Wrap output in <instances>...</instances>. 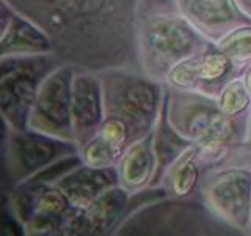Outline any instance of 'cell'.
Listing matches in <instances>:
<instances>
[{
  "mask_svg": "<svg viewBox=\"0 0 251 236\" xmlns=\"http://www.w3.org/2000/svg\"><path fill=\"white\" fill-rule=\"evenodd\" d=\"M49 35L68 65L102 71L138 69L137 21L141 0H3Z\"/></svg>",
  "mask_w": 251,
  "mask_h": 236,
  "instance_id": "obj_1",
  "label": "cell"
},
{
  "mask_svg": "<svg viewBox=\"0 0 251 236\" xmlns=\"http://www.w3.org/2000/svg\"><path fill=\"white\" fill-rule=\"evenodd\" d=\"M105 118L98 134L126 149L151 132L167 99V84L130 68L98 71Z\"/></svg>",
  "mask_w": 251,
  "mask_h": 236,
  "instance_id": "obj_2",
  "label": "cell"
},
{
  "mask_svg": "<svg viewBox=\"0 0 251 236\" xmlns=\"http://www.w3.org/2000/svg\"><path fill=\"white\" fill-rule=\"evenodd\" d=\"M165 107L173 128L200 147L204 167L225 162L232 149L245 142L247 117L226 115L214 96L167 85Z\"/></svg>",
  "mask_w": 251,
  "mask_h": 236,
  "instance_id": "obj_3",
  "label": "cell"
},
{
  "mask_svg": "<svg viewBox=\"0 0 251 236\" xmlns=\"http://www.w3.org/2000/svg\"><path fill=\"white\" fill-rule=\"evenodd\" d=\"M212 46L177 10L138 14V69L157 81L165 82L173 68Z\"/></svg>",
  "mask_w": 251,
  "mask_h": 236,
  "instance_id": "obj_4",
  "label": "cell"
},
{
  "mask_svg": "<svg viewBox=\"0 0 251 236\" xmlns=\"http://www.w3.org/2000/svg\"><path fill=\"white\" fill-rule=\"evenodd\" d=\"M200 197L218 219L245 235L251 224V147L240 144L225 162L204 167Z\"/></svg>",
  "mask_w": 251,
  "mask_h": 236,
  "instance_id": "obj_5",
  "label": "cell"
},
{
  "mask_svg": "<svg viewBox=\"0 0 251 236\" xmlns=\"http://www.w3.org/2000/svg\"><path fill=\"white\" fill-rule=\"evenodd\" d=\"M116 235H206L229 236L242 235L218 219L201 197L195 199H162L135 211L120 227Z\"/></svg>",
  "mask_w": 251,
  "mask_h": 236,
  "instance_id": "obj_6",
  "label": "cell"
},
{
  "mask_svg": "<svg viewBox=\"0 0 251 236\" xmlns=\"http://www.w3.org/2000/svg\"><path fill=\"white\" fill-rule=\"evenodd\" d=\"M63 61L55 54L0 59V114L11 129H27L39 87Z\"/></svg>",
  "mask_w": 251,
  "mask_h": 236,
  "instance_id": "obj_7",
  "label": "cell"
},
{
  "mask_svg": "<svg viewBox=\"0 0 251 236\" xmlns=\"http://www.w3.org/2000/svg\"><path fill=\"white\" fill-rule=\"evenodd\" d=\"M75 154H80L75 142L47 136L30 128L11 129L3 124V192Z\"/></svg>",
  "mask_w": 251,
  "mask_h": 236,
  "instance_id": "obj_8",
  "label": "cell"
},
{
  "mask_svg": "<svg viewBox=\"0 0 251 236\" xmlns=\"http://www.w3.org/2000/svg\"><path fill=\"white\" fill-rule=\"evenodd\" d=\"M75 68L63 63L46 77L31 107L30 129L75 142L73 126V77Z\"/></svg>",
  "mask_w": 251,
  "mask_h": 236,
  "instance_id": "obj_9",
  "label": "cell"
},
{
  "mask_svg": "<svg viewBox=\"0 0 251 236\" xmlns=\"http://www.w3.org/2000/svg\"><path fill=\"white\" fill-rule=\"evenodd\" d=\"M243 68L220 52L215 44L209 51L179 63L168 74L167 84L173 88L188 90L218 98V94L232 79L243 74Z\"/></svg>",
  "mask_w": 251,
  "mask_h": 236,
  "instance_id": "obj_10",
  "label": "cell"
},
{
  "mask_svg": "<svg viewBox=\"0 0 251 236\" xmlns=\"http://www.w3.org/2000/svg\"><path fill=\"white\" fill-rule=\"evenodd\" d=\"M130 216V194L120 184L100 194L68 220L63 235H116Z\"/></svg>",
  "mask_w": 251,
  "mask_h": 236,
  "instance_id": "obj_11",
  "label": "cell"
},
{
  "mask_svg": "<svg viewBox=\"0 0 251 236\" xmlns=\"http://www.w3.org/2000/svg\"><path fill=\"white\" fill-rule=\"evenodd\" d=\"M105 118L104 91L98 71L75 68L73 77V126L78 148L96 136Z\"/></svg>",
  "mask_w": 251,
  "mask_h": 236,
  "instance_id": "obj_12",
  "label": "cell"
},
{
  "mask_svg": "<svg viewBox=\"0 0 251 236\" xmlns=\"http://www.w3.org/2000/svg\"><path fill=\"white\" fill-rule=\"evenodd\" d=\"M177 11L210 43L217 44L231 30L251 19L235 3V0H176Z\"/></svg>",
  "mask_w": 251,
  "mask_h": 236,
  "instance_id": "obj_13",
  "label": "cell"
},
{
  "mask_svg": "<svg viewBox=\"0 0 251 236\" xmlns=\"http://www.w3.org/2000/svg\"><path fill=\"white\" fill-rule=\"evenodd\" d=\"M0 59L53 54L49 35L3 0H0Z\"/></svg>",
  "mask_w": 251,
  "mask_h": 236,
  "instance_id": "obj_14",
  "label": "cell"
},
{
  "mask_svg": "<svg viewBox=\"0 0 251 236\" xmlns=\"http://www.w3.org/2000/svg\"><path fill=\"white\" fill-rule=\"evenodd\" d=\"M52 184L66 195V199L75 209L80 211L110 187L120 184V177H118L116 167L99 169L82 162L66 172L57 181H53Z\"/></svg>",
  "mask_w": 251,
  "mask_h": 236,
  "instance_id": "obj_15",
  "label": "cell"
},
{
  "mask_svg": "<svg viewBox=\"0 0 251 236\" xmlns=\"http://www.w3.org/2000/svg\"><path fill=\"white\" fill-rule=\"evenodd\" d=\"M116 169L118 177H120V186L129 194H137L152 186L157 172L154 129L126 148Z\"/></svg>",
  "mask_w": 251,
  "mask_h": 236,
  "instance_id": "obj_16",
  "label": "cell"
},
{
  "mask_svg": "<svg viewBox=\"0 0 251 236\" xmlns=\"http://www.w3.org/2000/svg\"><path fill=\"white\" fill-rule=\"evenodd\" d=\"M202 173L201 149L196 145H190L165 170L159 186L165 189L170 199H195L200 197Z\"/></svg>",
  "mask_w": 251,
  "mask_h": 236,
  "instance_id": "obj_17",
  "label": "cell"
},
{
  "mask_svg": "<svg viewBox=\"0 0 251 236\" xmlns=\"http://www.w3.org/2000/svg\"><path fill=\"white\" fill-rule=\"evenodd\" d=\"M165 102H167V99H165ZM190 145H192L190 142L180 136L168 121L167 107L163 104L160 118L154 128V151L157 157V172H155V178L152 181V186L160 184V179L163 177L165 170H167Z\"/></svg>",
  "mask_w": 251,
  "mask_h": 236,
  "instance_id": "obj_18",
  "label": "cell"
},
{
  "mask_svg": "<svg viewBox=\"0 0 251 236\" xmlns=\"http://www.w3.org/2000/svg\"><path fill=\"white\" fill-rule=\"evenodd\" d=\"M126 149L115 145L100 134H96L88 144L80 148V157L83 164L91 165V167H116L121 161Z\"/></svg>",
  "mask_w": 251,
  "mask_h": 236,
  "instance_id": "obj_19",
  "label": "cell"
},
{
  "mask_svg": "<svg viewBox=\"0 0 251 236\" xmlns=\"http://www.w3.org/2000/svg\"><path fill=\"white\" fill-rule=\"evenodd\" d=\"M217 99L223 112L234 118L247 117L251 109V93L242 76L227 82Z\"/></svg>",
  "mask_w": 251,
  "mask_h": 236,
  "instance_id": "obj_20",
  "label": "cell"
},
{
  "mask_svg": "<svg viewBox=\"0 0 251 236\" xmlns=\"http://www.w3.org/2000/svg\"><path fill=\"white\" fill-rule=\"evenodd\" d=\"M215 47L237 65L247 68L251 63V24L231 30L220 39Z\"/></svg>",
  "mask_w": 251,
  "mask_h": 236,
  "instance_id": "obj_21",
  "label": "cell"
},
{
  "mask_svg": "<svg viewBox=\"0 0 251 236\" xmlns=\"http://www.w3.org/2000/svg\"><path fill=\"white\" fill-rule=\"evenodd\" d=\"M235 3L251 19V0H235Z\"/></svg>",
  "mask_w": 251,
  "mask_h": 236,
  "instance_id": "obj_22",
  "label": "cell"
},
{
  "mask_svg": "<svg viewBox=\"0 0 251 236\" xmlns=\"http://www.w3.org/2000/svg\"><path fill=\"white\" fill-rule=\"evenodd\" d=\"M242 77H243V81H245V84H247V87H248V90H250V93H251V63L247 66V69L243 71Z\"/></svg>",
  "mask_w": 251,
  "mask_h": 236,
  "instance_id": "obj_23",
  "label": "cell"
},
{
  "mask_svg": "<svg viewBox=\"0 0 251 236\" xmlns=\"http://www.w3.org/2000/svg\"><path fill=\"white\" fill-rule=\"evenodd\" d=\"M245 142H251V109L247 115V132H245Z\"/></svg>",
  "mask_w": 251,
  "mask_h": 236,
  "instance_id": "obj_24",
  "label": "cell"
},
{
  "mask_svg": "<svg viewBox=\"0 0 251 236\" xmlns=\"http://www.w3.org/2000/svg\"><path fill=\"white\" fill-rule=\"evenodd\" d=\"M245 235H251V224H250V227H248V230L245 232Z\"/></svg>",
  "mask_w": 251,
  "mask_h": 236,
  "instance_id": "obj_25",
  "label": "cell"
},
{
  "mask_svg": "<svg viewBox=\"0 0 251 236\" xmlns=\"http://www.w3.org/2000/svg\"><path fill=\"white\" fill-rule=\"evenodd\" d=\"M243 144H247L248 147H251V142H243Z\"/></svg>",
  "mask_w": 251,
  "mask_h": 236,
  "instance_id": "obj_26",
  "label": "cell"
}]
</instances>
